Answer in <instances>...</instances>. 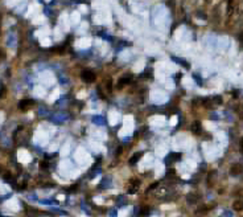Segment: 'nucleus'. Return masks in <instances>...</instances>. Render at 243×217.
Masks as SVG:
<instances>
[{
	"mask_svg": "<svg viewBox=\"0 0 243 217\" xmlns=\"http://www.w3.org/2000/svg\"><path fill=\"white\" fill-rule=\"evenodd\" d=\"M243 171V166L241 164V163H234V164L231 166V168H230V173L231 175H239L242 173Z\"/></svg>",
	"mask_w": 243,
	"mask_h": 217,
	"instance_id": "obj_1",
	"label": "nucleus"
},
{
	"mask_svg": "<svg viewBox=\"0 0 243 217\" xmlns=\"http://www.w3.org/2000/svg\"><path fill=\"white\" fill-rule=\"evenodd\" d=\"M82 78H83V80H85L86 82H93L94 78H95V76H94L93 72H90V70H85V72L82 73Z\"/></svg>",
	"mask_w": 243,
	"mask_h": 217,
	"instance_id": "obj_2",
	"label": "nucleus"
},
{
	"mask_svg": "<svg viewBox=\"0 0 243 217\" xmlns=\"http://www.w3.org/2000/svg\"><path fill=\"white\" fill-rule=\"evenodd\" d=\"M233 209L235 212H243V200H235L233 203Z\"/></svg>",
	"mask_w": 243,
	"mask_h": 217,
	"instance_id": "obj_3",
	"label": "nucleus"
},
{
	"mask_svg": "<svg viewBox=\"0 0 243 217\" xmlns=\"http://www.w3.org/2000/svg\"><path fill=\"white\" fill-rule=\"evenodd\" d=\"M108 118H110V123L111 124H116L118 123V119H119V114L115 111H111L110 115H108Z\"/></svg>",
	"mask_w": 243,
	"mask_h": 217,
	"instance_id": "obj_4",
	"label": "nucleus"
},
{
	"mask_svg": "<svg viewBox=\"0 0 243 217\" xmlns=\"http://www.w3.org/2000/svg\"><path fill=\"white\" fill-rule=\"evenodd\" d=\"M31 105H33V101L32 99H23L21 102H20V105H19V107L21 108V110H25L28 106H31Z\"/></svg>",
	"mask_w": 243,
	"mask_h": 217,
	"instance_id": "obj_5",
	"label": "nucleus"
},
{
	"mask_svg": "<svg viewBox=\"0 0 243 217\" xmlns=\"http://www.w3.org/2000/svg\"><path fill=\"white\" fill-rule=\"evenodd\" d=\"M90 43H91V41L89 40V39H82V40H79L78 41V43H77V45H78V47L79 48H87V47H89V45H90Z\"/></svg>",
	"mask_w": 243,
	"mask_h": 217,
	"instance_id": "obj_6",
	"label": "nucleus"
},
{
	"mask_svg": "<svg viewBox=\"0 0 243 217\" xmlns=\"http://www.w3.org/2000/svg\"><path fill=\"white\" fill-rule=\"evenodd\" d=\"M129 78H131L129 76H127V77H123V78H121V80L118 82V87H123V86L125 85V83H127V82H129Z\"/></svg>",
	"mask_w": 243,
	"mask_h": 217,
	"instance_id": "obj_7",
	"label": "nucleus"
},
{
	"mask_svg": "<svg viewBox=\"0 0 243 217\" xmlns=\"http://www.w3.org/2000/svg\"><path fill=\"white\" fill-rule=\"evenodd\" d=\"M143 65H144V62H143V61H141L139 65L136 64V65H135V70H136V72H141V70H143V68H141V66H143Z\"/></svg>",
	"mask_w": 243,
	"mask_h": 217,
	"instance_id": "obj_8",
	"label": "nucleus"
},
{
	"mask_svg": "<svg viewBox=\"0 0 243 217\" xmlns=\"http://www.w3.org/2000/svg\"><path fill=\"white\" fill-rule=\"evenodd\" d=\"M139 158H140V154H135V155H133V158H131L129 163H132V164H133V162H135L136 159H139Z\"/></svg>",
	"mask_w": 243,
	"mask_h": 217,
	"instance_id": "obj_9",
	"label": "nucleus"
},
{
	"mask_svg": "<svg viewBox=\"0 0 243 217\" xmlns=\"http://www.w3.org/2000/svg\"><path fill=\"white\" fill-rule=\"evenodd\" d=\"M239 151L243 154V138H241V142H239Z\"/></svg>",
	"mask_w": 243,
	"mask_h": 217,
	"instance_id": "obj_10",
	"label": "nucleus"
},
{
	"mask_svg": "<svg viewBox=\"0 0 243 217\" xmlns=\"http://www.w3.org/2000/svg\"><path fill=\"white\" fill-rule=\"evenodd\" d=\"M73 20H74V21H78V20H79V13H73Z\"/></svg>",
	"mask_w": 243,
	"mask_h": 217,
	"instance_id": "obj_11",
	"label": "nucleus"
},
{
	"mask_svg": "<svg viewBox=\"0 0 243 217\" xmlns=\"http://www.w3.org/2000/svg\"><path fill=\"white\" fill-rule=\"evenodd\" d=\"M176 119H177L176 116H173V118H172V124H174V123H176Z\"/></svg>",
	"mask_w": 243,
	"mask_h": 217,
	"instance_id": "obj_12",
	"label": "nucleus"
},
{
	"mask_svg": "<svg viewBox=\"0 0 243 217\" xmlns=\"http://www.w3.org/2000/svg\"><path fill=\"white\" fill-rule=\"evenodd\" d=\"M0 56H3V52L2 51H0Z\"/></svg>",
	"mask_w": 243,
	"mask_h": 217,
	"instance_id": "obj_13",
	"label": "nucleus"
}]
</instances>
